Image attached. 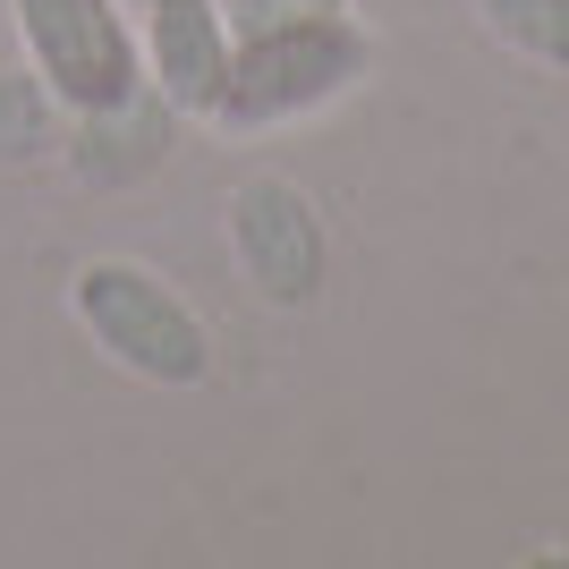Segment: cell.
I'll return each instance as SVG.
<instances>
[{
  "mask_svg": "<svg viewBox=\"0 0 569 569\" xmlns=\"http://www.w3.org/2000/svg\"><path fill=\"white\" fill-rule=\"evenodd\" d=\"M375 43L349 9H307V18H272L247 26L230 51V86L213 102V128L230 137H256V128H281V119H307L323 102H340L366 77Z\"/></svg>",
  "mask_w": 569,
  "mask_h": 569,
  "instance_id": "6da1fadb",
  "label": "cell"
},
{
  "mask_svg": "<svg viewBox=\"0 0 569 569\" xmlns=\"http://www.w3.org/2000/svg\"><path fill=\"white\" fill-rule=\"evenodd\" d=\"M69 315L86 323V340L111 357L119 375L153 382V391H196V382L213 375L204 315H196L153 263H128V256L77 263L69 272Z\"/></svg>",
  "mask_w": 569,
  "mask_h": 569,
  "instance_id": "7a4b0ae2",
  "label": "cell"
},
{
  "mask_svg": "<svg viewBox=\"0 0 569 569\" xmlns=\"http://www.w3.org/2000/svg\"><path fill=\"white\" fill-rule=\"evenodd\" d=\"M26 43V69L77 111H111L144 86V51H137V18L119 0H9Z\"/></svg>",
  "mask_w": 569,
  "mask_h": 569,
  "instance_id": "3957f363",
  "label": "cell"
},
{
  "mask_svg": "<svg viewBox=\"0 0 569 569\" xmlns=\"http://www.w3.org/2000/svg\"><path fill=\"white\" fill-rule=\"evenodd\" d=\"M230 256L272 307H315L323 298V213L289 179H238L230 188Z\"/></svg>",
  "mask_w": 569,
  "mask_h": 569,
  "instance_id": "277c9868",
  "label": "cell"
},
{
  "mask_svg": "<svg viewBox=\"0 0 569 569\" xmlns=\"http://www.w3.org/2000/svg\"><path fill=\"white\" fill-rule=\"evenodd\" d=\"M137 51H144V86H153L170 111L179 119H213L221 86H230L238 26H230L221 0H144Z\"/></svg>",
  "mask_w": 569,
  "mask_h": 569,
  "instance_id": "5b68a950",
  "label": "cell"
},
{
  "mask_svg": "<svg viewBox=\"0 0 569 569\" xmlns=\"http://www.w3.org/2000/svg\"><path fill=\"white\" fill-rule=\"evenodd\" d=\"M69 128H77L69 162L86 170L94 188H137L144 170H162L179 111H170V102L153 94V86H137V94H128V102H111V111H77Z\"/></svg>",
  "mask_w": 569,
  "mask_h": 569,
  "instance_id": "8992f818",
  "label": "cell"
},
{
  "mask_svg": "<svg viewBox=\"0 0 569 569\" xmlns=\"http://www.w3.org/2000/svg\"><path fill=\"white\" fill-rule=\"evenodd\" d=\"M60 128H69V102L51 94L34 69H0V170L51 162L60 153Z\"/></svg>",
  "mask_w": 569,
  "mask_h": 569,
  "instance_id": "52a82bcc",
  "label": "cell"
},
{
  "mask_svg": "<svg viewBox=\"0 0 569 569\" xmlns=\"http://www.w3.org/2000/svg\"><path fill=\"white\" fill-rule=\"evenodd\" d=\"M485 26H493L501 43H519L527 60H545V69H569V0H476Z\"/></svg>",
  "mask_w": 569,
  "mask_h": 569,
  "instance_id": "ba28073f",
  "label": "cell"
},
{
  "mask_svg": "<svg viewBox=\"0 0 569 569\" xmlns=\"http://www.w3.org/2000/svg\"><path fill=\"white\" fill-rule=\"evenodd\" d=\"M230 9V26L247 34V26H272V18H307V9H340V0H221Z\"/></svg>",
  "mask_w": 569,
  "mask_h": 569,
  "instance_id": "9c48e42d",
  "label": "cell"
}]
</instances>
